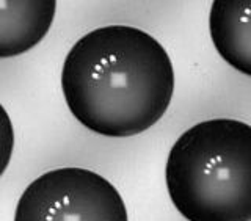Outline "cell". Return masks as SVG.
Returning <instances> with one entry per match:
<instances>
[{
	"label": "cell",
	"mask_w": 251,
	"mask_h": 221,
	"mask_svg": "<svg viewBox=\"0 0 251 221\" xmlns=\"http://www.w3.org/2000/svg\"><path fill=\"white\" fill-rule=\"evenodd\" d=\"M69 112L88 130L124 138L162 120L175 93L168 52L146 31L107 25L71 47L61 69Z\"/></svg>",
	"instance_id": "cell-1"
},
{
	"label": "cell",
	"mask_w": 251,
	"mask_h": 221,
	"mask_svg": "<svg viewBox=\"0 0 251 221\" xmlns=\"http://www.w3.org/2000/svg\"><path fill=\"white\" fill-rule=\"evenodd\" d=\"M165 180L188 221H251V125L227 118L192 125L170 149Z\"/></svg>",
	"instance_id": "cell-2"
},
{
	"label": "cell",
	"mask_w": 251,
	"mask_h": 221,
	"mask_svg": "<svg viewBox=\"0 0 251 221\" xmlns=\"http://www.w3.org/2000/svg\"><path fill=\"white\" fill-rule=\"evenodd\" d=\"M14 221H129V215L123 196L104 176L85 168H58L24 190Z\"/></svg>",
	"instance_id": "cell-3"
},
{
	"label": "cell",
	"mask_w": 251,
	"mask_h": 221,
	"mask_svg": "<svg viewBox=\"0 0 251 221\" xmlns=\"http://www.w3.org/2000/svg\"><path fill=\"white\" fill-rule=\"evenodd\" d=\"M55 0L0 2V58L18 57L33 49L52 27Z\"/></svg>",
	"instance_id": "cell-4"
},
{
	"label": "cell",
	"mask_w": 251,
	"mask_h": 221,
	"mask_svg": "<svg viewBox=\"0 0 251 221\" xmlns=\"http://www.w3.org/2000/svg\"><path fill=\"white\" fill-rule=\"evenodd\" d=\"M209 31L220 57L251 77V0H215Z\"/></svg>",
	"instance_id": "cell-5"
},
{
	"label": "cell",
	"mask_w": 251,
	"mask_h": 221,
	"mask_svg": "<svg viewBox=\"0 0 251 221\" xmlns=\"http://www.w3.org/2000/svg\"><path fill=\"white\" fill-rule=\"evenodd\" d=\"M14 149V127L11 118L0 104V177L8 168Z\"/></svg>",
	"instance_id": "cell-6"
}]
</instances>
